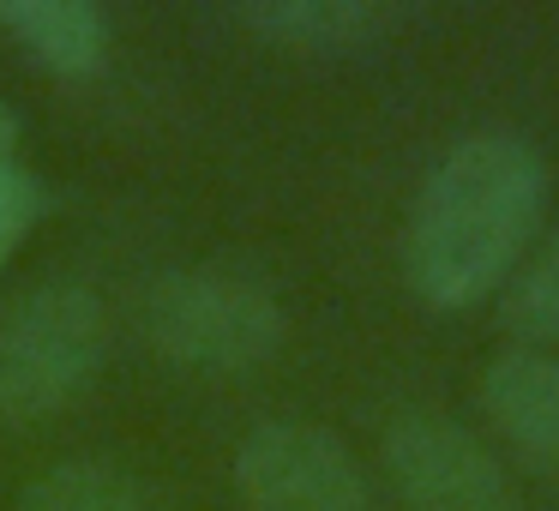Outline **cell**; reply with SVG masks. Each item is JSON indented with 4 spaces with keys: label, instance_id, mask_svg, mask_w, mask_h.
Returning a JSON list of instances; mask_svg holds the SVG:
<instances>
[{
    "label": "cell",
    "instance_id": "cell-1",
    "mask_svg": "<svg viewBox=\"0 0 559 511\" xmlns=\"http://www.w3.org/2000/svg\"><path fill=\"white\" fill-rule=\"evenodd\" d=\"M547 205V163L511 127L463 133L427 169L403 235V265L421 301L475 307L518 271Z\"/></svg>",
    "mask_w": 559,
    "mask_h": 511
},
{
    "label": "cell",
    "instance_id": "cell-2",
    "mask_svg": "<svg viewBox=\"0 0 559 511\" xmlns=\"http://www.w3.org/2000/svg\"><path fill=\"white\" fill-rule=\"evenodd\" d=\"M283 331V301L253 271L193 265L157 277L145 295V337L199 373H241L271 361Z\"/></svg>",
    "mask_w": 559,
    "mask_h": 511
},
{
    "label": "cell",
    "instance_id": "cell-3",
    "mask_svg": "<svg viewBox=\"0 0 559 511\" xmlns=\"http://www.w3.org/2000/svg\"><path fill=\"white\" fill-rule=\"evenodd\" d=\"M109 355V313L85 283H43L0 313V415L43 421L67 409Z\"/></svg>",
    "mask_w": 559,
    "mask_h": 511
},
{
    "label": "cell",
    "instance_id": "cell-4",
    "mask_svg": "<svg viewBox=\"0 0 559 511\" xmlns=\"http://www.w3.org/2000/svg\"><path fill=\"white\" fill-rule=\"evenodd\" d=\"M247 511H367V470L319 421H259L235 451Z\"/></svg>",
    "mask_w": 559,
    "mask_h": 511
},
{
    "label": "cell",
    "instance_id": "cell-5",
    "mask_svg": "<svg viewBox=\"0 0 559 511\" xmlns=\"http://www.w3.org/2000/svg\"><path fill=\"white\" fill-rule=\"evenodd\" d=\"M385 470L409 511H518V487L463 421L403 409L385 421Z\"/></svg>",
    "mask_w": 559,
    "mask_h": 511
},
{
    "label": "cell",
    "instance_id": "cell-6",
    "mask_svg": "<svg viewBox=\"0 0 559 511\" xmlns=\"http://www.w3.org/2000/svg\"><path fill=\"white\" fill-rule=\"evenodd\" d=\"M481 409L523 457L559 470V355L506 349L481 373Z\"/></svg>",
    "mask_w": 559,
    "mask_h": 511
},
{
    "label": "cell",
    "instance_id": "cell-7",
    "mask_svg": "<svg viewBox=\"0 0 559 511\" xmlns=\"http://www.w3.org/2000/svg\"><path fill=\"white\" fill-rule=\"evenodd\" d=\"M0 31L37 67L61 79H85L109 61V19L85 0H0Z\"/></svg>",
    "mask_w": 559,
    "mask_h": 511
},
{
    "label": "cell",
    "instance_id": "cell-8",
    "mask_svg": "<svg viewBox=\"0 0 559 511\" xmlns=\"http://www.w3.org/2000/svg\"><path fill=\"white\" fill-rule=\"evenodd\" d=\"M235 19L277 49H307V55L355 49L385 25V13L367 7V0H253Z\"/></svg>",
    "mask_w": 559,
    "mask_h": 511
},
{
    "label": "cell",
    "instance_id": "cell-9",
    "mask_svg": "<svg viewBox=\"0 0 559 511\" xmlns=\"http://www.w3.org/2000/svg\"><path fill=\"white\" fill-rule=\"evenodd\" d=\"M19 511H151L133 475L103 457H67L25 487Z\"/></svg>",
    "mask_w": 559,
    "mask_h": 511
},
{
    "label": "cell",
    "instance_id": "cell-10",
    "mask_svg": "<svg viewBox=\"0 0 559 511\" xmlns=\"http://www.w3.org/2000/svg\"><path fill=\"white\" fill-rule=\"evenodd\" d=\"M506 325L518 337H559V235L542 241L518 271H511L506 289Z\"/></svg>",
    "mask_w": 559,
    "mask_h": 511
},
{
    "label": "cell",
    "instance_id": "cell-11",
    "mask_svg": "<svg viewBox=\"0 0 559 511\" xmlns=\"http://www.w3.org/2000/svg\"><path fill=\"white\" fill-rule=\"evenodd\" d=\"M43 217V187L37 175H25L19 163H0V265L13 259V247L31 235V223Z\"/></svg>",
    "mask_w": 559,
    "mask_h": 511
},
{
    "label": "cell",
    "instance_id": "cell-12",
    "mask_svg": "<svg viewBox=\"0 0 559 511\" xmlns=\"http://www.w3.org/2000/svg\"><path fill=\"white\" fill-rule=\"evenodd\" d=\"M13 139H19V121L0 109V163H13Z\"/></svg>",
    "mask_w": 559,
    "mask_h": 511
}]
</instances>
